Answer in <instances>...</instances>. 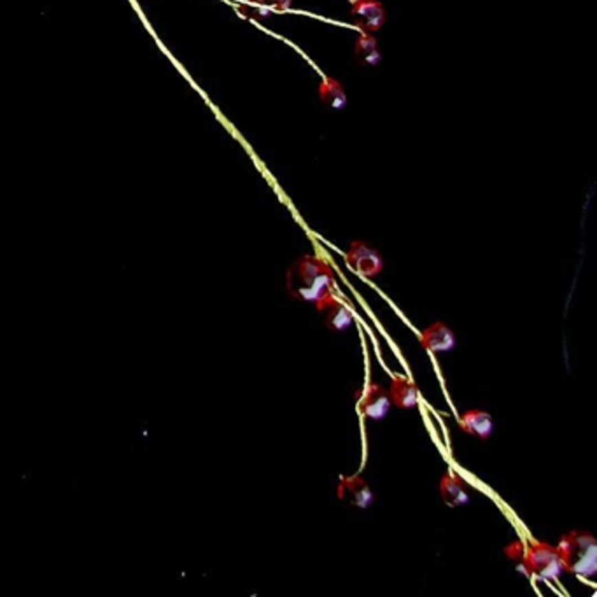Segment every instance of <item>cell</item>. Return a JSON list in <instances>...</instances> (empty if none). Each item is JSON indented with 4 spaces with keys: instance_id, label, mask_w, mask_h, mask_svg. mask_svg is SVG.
<instances>
[{
    "instance_id": "1",
    "label": "cell",
    "mask_w": 597,
    "mask_h": 597,
    "mask_svg": "<svg viewBox=\"0 0 597 597\" xmlns=\"http://www.w3.org/2000/svg\"><path fill=\"white\" fill-rule=\"evenodd\" d=\"M287 291L296 300L316 303L319 312L338 298L332 266L319 256H303L289 268Z\"/></svg>"
},
{
    "instance_id": "2",
    "label": "cell",
    "mask_w": 597,
    "mask_h": 597,
    "mask_svg": "<svg viewBox=\"0 0 597 597\" xmlns=\"http://www.w3.org/2000/svg\"><path fill=\"white\" fill-rule=\"evenodd\" d=\"M557 552L563 558L564 569L573 571L580 576H594L597 569V545L589 532L574 531L563 536Z\"/></svg>"
},
{
    "instance_id": "3",
    "label": "cell",
    "mask_w": 597,
    "mask_h": 597,
    "mask_svg": "<svg viewBox=\"0 0 597 597\" xmlns=\"http://www.w3.org/2000/svg\"><path fill=\"white\" fill-rule=\"evenodd\" d=\"M525 566L528 574H536L538 578L554 580L561 576L564 571L563 558L558 555L557 548L547 543H532L525 554Z\"/></svg>"
},
{
    "instance_id": "4",
    "label": "cell",
    "mask_w": 597,
    "mask_h": 597,
    "mask_svg": "<svg viewBox=\"0 0 597 597\" xmlns=\"http://www.w3.org/2000/svg\"><path fill=\"white\" fill-rule=\"evenodd\" d=\"M347 263L354 272L362 274L365 277H377L384 268V259L378 254V250L359 240L352 242L347 250Z\"/></svg>"
},
{
    "instance_id": "5",
    "label": "cell",
    "mask_w": 597,
    "mask_h": 597,
    "mask_svg": "<svg viewBox=\"0 0 597 597\" xmlns=\"http://www.w3.org/2000/svg\"><path fill=\"white\" fill-rule=\"evenodd\" d=\"M351 12L356 27L365 34H375L385 23V9L378 0H354Z\"/></svg>"
},
{
    "instance_id": "6",
    "label": "cell",
    "mask_w": 597,
    "mask_h": 597,
    "mask_svg": "<svg viewBox=\"0 0 597 597\" xmlns=\"http://www.w3.org/2000/svg\"><path fill=\"white\" fill-rule=\"evenodd\" d=\"M359 410L368 419H384L391 410V398L380 384H370L359 396Z\"/></svg>"
},
{
    "instance_id": "7",
    "label": "cell",
    "mask_w": 597,
    "mask_h": 597,
    "mask_svg": "<svg viewBox=\"0 0 597 597\" xmlns=\"http://www.w3.org/2000/svg\"><path fill=\"white\" fill-rule=\"evenodd\" d=\"M338 497L351 503L356 508H368L375 499L371 489L366 486V481L361 477L343 478L342 484H340Z\"/></svg>"
},
{
    "instance_id": "8",
    "label": "cell",
    "mask_w": 597,
    "mask_h": 597,
    "mask_svg": "<svg viewBox=\"0 0 597 597\" xmlns=\"http://www.w3.org/2000/svg\"><path fill=\"white\" fill-rule=\"evenodd\" d=\"M420 343L426 351L447 352L454 349L457 338L447 324L435 323L428 329H424L422 335H420Z\"/></svg>"
},
{
    "instance_id": "9",
    "label": "cell",
    "mask_w": 597,
    "mask_h": 597,
    "mask_svg": "<svg viewBox=\"0 0 597 597\" xmlns=\"http://www.w3.org/2000/svg\"><path fill=\"white\" fill-rule=\"evenodd\" d=\"M459 426L464 433L477 436L480 439L489 438L494 429L492 417L487 412H481V410H470V412L462 413V417L459 419Z\"/></svg>"
},
{
    "instance_id": "10",
    "label": "cell",
    "mask_w": 597,
    "mask_h": 597,
    "mask_svg": "<svg viewBox=\"0 0 597 597\" xmlns=\"http://www.w3.org/2000/svg\"><path fill=\"white\" fill-rule=\"evenodd\" d=\"M391 403H394L400 409H412L419 403V391L415 384L401 375H393V384L389 391Z\"/></svg>"
},
{
    "instance_id": "11",
    "label": "cell",
    "mask_w": 597,
    "mask_h": 597,
    "mask_svg": "<svg viewBox=\"0 0 597 597\" xmlns=\"http://www.w3.org/2000/svg\"><path fill=\"white\" fill-rule=\"evenodd\" d=\"M439 492L443 501L448 506H462L470 501V494L466 490V484L454 475H445L439 484Z\"/></svg>"
},
{
    "instance_id": "12",
    "label": "cell",
    "mask_w": 597,
    "mask_h": 597,
    "mask_svg": "<svg viewBox=\"0 0 597 597\" xmlns=\"http://www.w3.org/2000/svg\"><path fill=\"white\" fill-rule=\"evenodd\" d=\"M321 312L324 314V323H326V326L329 327V329H333V332H343V329L351 326L352 319H354L351 308L347 307L345 303H342L338 298H335L332 303L326 305Z\"/></svg>"
},
{
    "instance_id": "13",
    "label": "cell",
    "mask_w": 597,
    "mask_h": 597,
    "mask_svg": "<svg viewBox=\"0 0 597 597\" xmlns=\"http://www.w3.org/2000/svg\"><path fill=\"white\" fill-rule=\"evenodd\" d=\"M319 98L323 104L332 107L333 111H342L347 105V93L343 89L342 83L333 79V77H324L319 86Z\"/></svg>"
},
{
    "instance_id": "14",
    "label": "cell",
    "mask_w": 597,
    "mask_h": 597,
    "mask_svg": "<svg viewBox=\"0 0 597 597\" xmlns=\"http://www.w3.org/2000/svg\"><path fill=\"white\" fill-rule=\"evenodd\" d=\"M356 54H358L359 62L366 63V65H377L382 60V53L378 50L377 39L373 34H362L361 37L356 41Z\"/></svg>"
},
{
    "instance_id": "15",
    "label": "cell",
    "mask_w": 597,
    "mask_h": 597,
    "mask_svg": "<svg viewBox=\"0 0 597 597\" xmlns=\"http://www.w3.org/2000/svg\"><path fill=\"white\" fill-rule=\"evenodd\" d=\"M506 552H508V557L512 558L513 563H515L517 566L520 567V569L528 574V566H525V554H528V550H525L524 545L515 543V545H512V547H510Z\"/></svg>"
},
{
    "instance_id": "16",
    "label": "cell",
    "mask_w": 597,
    "mask_h": 597,
    "mask_svg": "<svg viewBox=\"0 0 597 597\" xmlns=\"http://www.w3.org/2000/svg\"><path fill=\"white\" fill-rule=\"evenodd\" d=\"M246 12L256 19H265L272 16V9H270L268 6H263V4H256L254 9H247Z\"/></svg>"
},
{
    "instance_id": "17",
    "label": "cell",
    "mask_w": 597,
    "mask_h": 597,
    "mask_svg": "<svg viewBox=\"0 0 597 597\" xmlns=\"http://www.w3.org/2000/svg\"><path fill=\"white\" fill-rule=\"evenodd\" d=\"M266 4L274 6L275 9H281V11H285V9H291L293 0H266Z\"/></svg>"
}]
</instances>
